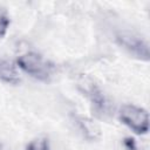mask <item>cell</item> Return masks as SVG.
<instances>
[{"label":"cell","mask_w":150,"mask_h":150,"mask_svg":"<svg viewBox=\"0 0 150 150\" xmlns=\"http://www.w3.org/2000/svg\"><path fill=\"white\" fill-rule=\"evenodd\" d=\"M8 26H9V16L7 9L0 6V38H4L6 35Z\"/></svg>","instance_id":"ba28073f"},{"label":"cell","mask_w":150,"mask_h":150,"mask_svg":"<svg viewBox=\"0 0 150 150\" xmlns=\"http://www.w3.org/2000/svg\"><path fill=\"white\" fill-rule=\"evenodd\" d=\"M123 143H124L127 150H138L135 139L131 138V137H127V138H124V142H123Z\"/></svg>","instance_id":"9c48e42d"},{"label":"cell","mask_w":150,"mask_h":150,"mask_svg":"<svg viewBox=\"0 0 150 150\" xmlns=\"http://www.w3.org/2000/svg\"><path fill=\"white\" fill-rule=\"evenodd\" d=\"M16 63L25 73L39 81L47 82L53 76L54 66L38 53H26L18 57Z\"/></svg>","instance_id":"6da1fadb"},{"label":"cell","mask_w":150,"mask_h":150,"mask_svg":"<svg viewBox=\"0 0 150 150\" xmlns=\"http://www.w3.org/2000/svg\"><path fill=\"white\" fill-rule=\"evenodd\" d=\"M75 122L79 127V129L82 131V134L90 141H95L101 137V129L95 121H93L89 117L76 115L75 116Z\"/></svg>","instance_id":"5b68a950"},{"label":"cell","mask_w":150,"mask_h":150,"mask_svg":"<svg viewBox=\"0 0 150 150\" xmlns=\"http://www.w3.org/2000/svg\"><path fill=\"white\" fill-rule=\"evenodd\" d=\"M0 79L4 82L11 84H16L20 82L19 73L12 61L0 60Z\"/></svg>","instance_id":"8992f818"},{"label":"cell","mask_w":150,"mask_h":150,"mask_svg":"<svg viewBox=\"0 0 150 150\" xmlns=\"http://www.w3.org/2000/svg\"><path fill=\"white\" fill-rule=\"evenodd\" d=\"M116 40L136 57L144 61L149 60V45L141 35L130 30H121L116 34Z\"/></svg>","instance_id":"3957f363"},{"label":"cell","mask_w":150,"mask_h":150,"mask_svg":"<svg viewBox=\"0 0 150 150\" xmlns=\"http://www.w3.org/2000/svg\"><path fill=\"white\" fill-rule=\"evenodd\" d=\"M83 93L87 95L93 108L95 109V111L100 116L105 117V116H109L111 114L112 105H111L110 101L107 98V96L102 93V90L95 83H93V82L84 83L83 84Z\"/></svg>","instance_id":"277c9868"},{"label":"cell","mask_w":150,"mask_h":150,"mask_svg":"<svg viewBox=\"0 0 150 150\" xmlns=\"http://www.w3.org/2000/svg\"><path fill=\"white\" fill-rule=\"evenodd\" d=\"M26 150H49V142L46 137H39L33 139L27 145Z\"/></svg>","instance_id":"52a82bcc"},{"label":"cell","mask_w":150,"mask_h":150,"mask_svg":"<svg viewBox=\"0 0 150 150\" xmlns=\"http://www.w3.org/2000/svg\"><path fill=\"white\" fill-rule=\"evenodd\" d=\"M120 120L137 135H144L149 131V114L141 107L134 104L123 105L120 110Z\"/></svg>","instance_id":"7a4b0ae2"}]
</instances>
